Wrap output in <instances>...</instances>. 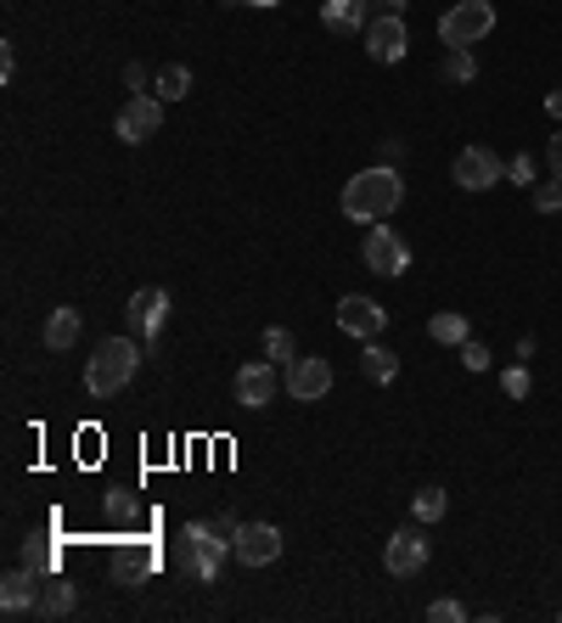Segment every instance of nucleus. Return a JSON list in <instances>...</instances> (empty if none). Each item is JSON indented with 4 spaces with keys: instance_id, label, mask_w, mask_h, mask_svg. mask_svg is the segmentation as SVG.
<instances>
[{
    "instance_id": "nucleus-1",
    "label": "nucleus",
    "mask_w": 562,
    "mask_h": 623,
    "mask_svg": "<svg viewBox=\"0 0 562 623\" xmlns=\"http://www.w3.org/2000/svg\"><path fill=\"white\" fill-rule=\"evenodd\" d=\"M400 203H405V180H400V169H389V163L360 169V174L344 185V214H349V219H360V225L389 219Z\"/></svg>"
},
{
    "instance_id": "nucleus-2",
    "label": "nucleus",
    "mask_w": 562,
    "mask_h": 623,
    "mask_svg": "<svg viewBox=\"0 0 562 623\" xmlns=\"http://www.w3.org/2000/svg\"><path fill=\"white\" fill-rule=\"evenodd\" d=\"M135 371H140L135 338H108V343H97V354L85 360V388H90V399H113V394H124L135 382Z\"/></svg>"
},
{
    "instance_id": "nucleus-3",
    "label": "nucleus",
    "mask_w": 562,
    "mask_h": 623,
    "mask_svg": "<svg viewBox=\"0 0 562 623\" xmlns=\"http://www.w3.org/2000/svg\"><path fill=\"white\" fill-rule=\"evenodd\" d=\"M495 29V7L490 0H456V7L439 18V39L445 45H484Z\"/></svg>"
},
{
    "instance_id": "nucleus-4",
    "label": "nucleus",
    "mask_w": 562,
    "mask_h": 623,
    "mask_svg": "<svg viewBox=\"0 0 562 623\" xmlns=\"http://www.w3.org/2000/svg\"><path fill=\"white\" fill-rule=\"evenodd\" d=\"M360 264L371 270V275H405L411 270V248H405V236L400 230H389V225H371L366 230V242H360Z\"/></svg>"
},
{
    "instance_id": "nucleus-5",
    "label": "nucleus",
    "mask_w": 562,
    "mask_h": 623,
    "mask_svg": "<svg viewBox=\"0 0 562 623\" xmlns=\"http://www.w3.org/2000/svg\"><path fill=\"white\" fill-rule=\"evenodd\" d=\"M158 124H164V102L147 95V90H135L130 102L119 107V118H113V135L124 140V147H140V140L158 135Z\"/></svg>"
},
{
    "instance_id": "nucleus-6",
    "label": "nucleus",
    "mask_w": 562,
    "mask_h": 623,
    "mask_svg": "<svg viewBox=\"0 0 562 623\" xmlns=\"http://www.w3.org/2000/svg\"><path fill=\"white\" fill-rule=\"evenodd\" d=\"M450 180H456L461 191H490V185L506 180V163H501L490 147H461L456 163H450Z\"/></svg>"
},
{
    "instance_id": "nucleus-7",
    "label": "nucleus",
    "mask_w": 562,
    "mask_h": 623,
    "mask_svg": "<svg viewBox=\"0 0 562 623\" xmlns=\"http://www.w3.org/2000/svg\"><path fill=\"white\" fill-rule=\"evenodd\" d=\"M124 315H130V331L140 343H158L164 326H169V293H164V286H140Z\"/></svg>"
},
{
    "instance_id": "nucleus-8",
    "label": "nucleus",
    "mask_w": 562,
    "mask_h": 623,
    "mask_svg": "<svg viewBox=\"0 0 562 623\" xmlns=\"http://www.w3.org/2000/svg\"><path fill=\"white\" fill-rule=\"evenodd\" d=\"M288 394L299 399V405H315V399H326L333 394V365H326L321 354H299V360H288Z\"/></svg>"
},
{
    "instance_id": "nucleus-9",
    "label": "nucleus",
    "mask_w": 562,
    "mask_h": 623,
    "mask_svg": "<svg viewBox=\"0 0 562 623\" xmlns=\"http://www.w3.org/2000/svg\"><path fill=\"white\" fill-rule=\"evenodd\" d=\"M338 326L349 331V338L371 343V338H383V331H389V309L378 298H366V293H349V298H338Z\"/></svg>"
},
{
    "instance_id": "nucleus-10",
    "label": "nucleus",
    "mask_w": 562,
    "mask_h": 623,
    "mask_svg": "<svg viewBox=\"0 0 562 623\" xmlns=\"http://www.w3.org/2000/svg\"><path fill=\"white\" fill-rule=\"evenodd\" d=\"M231 551H237L243 567H270L281 556V529L276 522H243L237 540H231Z\"/></svg>"
},
{
    "instance_id": "nucleus-11",
    "label": "nucleus",
    "mask_w": 562,
    "mask_h": 623,
    "mask_svg": "<svg viewBox=\"0 0 562 623\" xmlns=\"http://www.w3.org/2000/svg\"><path fill=\"white\" fill-rule=\"evenodd\" d=\"M366 52H371V63H383V68L405 63V52H411L405 18H371L366 23Z\"/></svg>"
},
{
    "instance_id": "nucleus-12",
    "label": "nucleus",
    "mask_w": 562,
    "mask_h": 623,
    "mask_svg": "<svg viewBox=\"0 0 562 623\" xmlns=\"http://www.w3.org/2000/svg\"><path fill=\"white\" fill-rule=\"evenodd\" d=\"M383 567L394 579H416V573L428 567V540H422V529H394V540L383 545Z\"/></svg>"
},
{
    "instance_id": "nucleus-13",
    "label": "nucleus",
    "mask_w": 562,
    "mask_h": 623,
    "mask_svg": "<svg viewBox=\"0 0 562 623\" xmlns=\"http://www.w3.org/2000/svg\"><path fill=\"white\" fill-rule=\"evenodd\" d=\"M276 388H281V376H276L270 360H254V365L237 371V405H243V410H265V405L276 399Z\"/></svg>"
},
{
    "instance_id": "nucleus-14",
    "label": "nucleus",
    "mask_w": 562,
    "mask_h": 623,
    "mask_svg": "<svg viewBox=\"0 0 562 623\" xmlns=\"http://www.w3.org/2000/svg\"><path fill=\"white\" fill-rule=\"evenodd\" d=\"M40 579H34V567L23 562V567H12L7 579H0V612L7 618H18V612H29V607H40Z\"/></svg>"
},
{
    "instance_id": "nucleus-15",
    "label": "nucleus",
    "mask_w": 562,
    "mask_h": 623,
    "mask_svg": "<svg viewBox=\"0 0 562 623\" xmlns=\"http://www.w3.org/2000/svg\"><path fill=\"white\" fill-rule=\"evenodd\" d=\"M321 23L333 34H366L371 7H366V0H321Z\"/></svg>"
},
{
    "instance_id": "nucleus-16",
    "label": "nucleus",
    "mask_w": 562,
    "mask_h": 623,
    "mask_svg": "<svg viewBox=\"0 0 562 623\" xmlns=\"http://www.w3.org/2000/svg\"><path fill=\"white\" fill-rule=\"evenodd\" d=\"M203 540H209V522H186V529L175 534V573L180 579H198V562H203Z\"/></svg>"
},
{
    "instance_id": "nucleus-17",
    "label": "nucleus",
    "mask_w": 562,
    "mask_h": 623,
    "mask_svg": "<svg viewBox=\"0 0 562 623\" xmlns=\"http://www.w3.org/2000/svg\"><path fill=\"white\" fill-rule=\"evenodd\" d=\"M79 326H85V315H79L74 304L52 309V320H45V349H52V354H68V349L79 343Z\"/></svg>"
},
{
    "instance_id": "nucleus-18",
    "label": "nucleus",
    "mask_w": 562,
    "mask_h": 623,
    "mask_svg": "<svg viewBox=\"0 0 562 623\" xmlns=\"http://www.w3.org/2000/svg\"><path fill=\"white\" fill-rule=\"evenodd\" d=\"M225 556H237V551H231V540H225V534H214V529H209V540H203V562H198V585H220Z\"/></svg>"
},
{
    "instance_id": "nucleus-19",
    "label": "nucleus",
    "mask_w": 562,
    "mask_h": 623,
    "mask_svg": "<svg viewBox=\"0 0 562 623\" xmlns=\"http://www.w3.org/2000/svg\"><path fill=\"white\" fill-rule=\"evenodd\" d=\"M74 601H79V590L68 585V579H45V590H40V618H68L74 612Z\"/></svg>"
},
{
    "instance_id": "nucleus-20",
    "label": "nucleus",
    "mask_w": 562,
    "mask_h": 623,
    "mask_svg": "<svg viewBox=\"0 0 562 623\" xmlns=\"http://www.w3.org/2000/svg\"><path fill=\"white\" fill-rule=\"evenodd\" d=\"M428 338L445 343V349H461L467 338H473V326H467V315H450V309H445V315L428 320Z\"/></svg>"
},
{
    "instance_id": "nucleus-21",
    "label": "nucleus",
    "mask_w": 562,
    "mask_h": 623,
    "mask_svg": "<svg viewBox=\"0 0 562 623\" xmlns=\"http://www.w3.org/2000/svg\"><path fill=\"white\" fill-rule=\"evenodd\" d=\"M439 73H445L450 84H473V79H479L473 45H450V52H445V63H439Z\"/></svg>"
},
{
    "instance_id": "nucleus-22",
    "label": "nucleus",
    "mask_w": 562,
    "mask_h": 623,
    "mask_svg": "<svg viewBox=\"0 0 562 623\" xmlns=\"http://www.w3.org/2000/svg\"><path fill=\"white\" fill-rule=\"evenodd\" d=\"M360 371H366L371 382H383V388H389V382L400 376V360H394L389 349H378V338H371V343H366V354H360Z\"/></svg>"
},
{
    "instance_id": "nucleus-23",
    "label": "nucleus",
    "mask_w": 562,
    "mask_h": 623,
    "mask_svg": "<svg viewBox=\"0 0 562 623\" xmlns=\"http://www.w3.org/2000/svg\"><path fill=\"white\" fill-rule=\"evenodd\" d=\"M158 102H180V95H192V68H186V63H169L164 73H158Z\"/></svg>"
},
{
    "instance_id": "nucleus-24",
    "label": "nucleus",
    "mask_w": 562,
    "mask_h": 623,
    "mask_svg": "<svg viewBox=\"0 0 562 623\" xmlns=\"http://www.w3.org/2000/svg\"><path fill=\"white\" fill-rule=\"evenodd\" d=\"M450 511V495L445 489H416V500H411V517L416 522H439Z\"/></svg>"
},
{
    "instance_id": "nucleus-25",
    "label": "nucleus",
    "mask_w": 562,
    "mask_h": 623,
    "mask_svg": "<svg viewBox=\"0 0 562 623\" xmlns=\"http://www.w3.org/2000/svg\"><path fill=\"white\" fill-rule=\"evenodd\" d=\"M265 354H270V360H281V365H288V360H299L293 331H288V326H270V331H265Z\"/></svg>"
},
{
    "instance_id": "nucleus-26",
    "label": "nucleus",
    "mask_w": 562,
    "mask_h": 623,
    "mask_svg": "<svg viewBox=\"0 0 562 623\" xmlns=\"http://www.w3.org/2000/svg\"><path fill=\"white\" fill-rule=\"evenodd\" d=\"M535 208H540V214H557V208H562V180H540V185H535Z\"/></svg>"
},
{
    "instance_id": "nucleus-27",
    "label": "nucleus",
    "mask_w": 562,
    "mask_h": 623,
    "mask_svg": "<svg viewBox=\"0 0 562 623\" xmlns=\"http://www.w3.org/2000/svg\"><path fill=\"white\" fill-rule=\"evenodd\" d=\"M501 388H506V399H524V394H529V365H512V371L501 376Z\"/></svg>"
},
{
    "instance_id": "nucleus-28",
    "label": "nucleus",
    "mask_w": 562,
    "mask_h": 623,
    "mask_svg": "<svg viewBox=\"0 0 562 623\" xmlns=\"http://www.w3.org/2000/svg\"><path fill=\"white\" fill-rule=\"evenodd\" d=\"M506 180H518V185H540V180H535V158H529V152H518V158L506 163Z\"/></svg>"
},
{
    "instance_id": "nucleus-29",
    "label": "nucleus",
    "mask_w": 562,
    "mask_h": 623,
    "mask_svg": "<svg viewBox=\"0 0 562 623\" xmlns=\"http://www.w3.org/2000/svg\"><path fill=\"white\" fill-rule=\"evenodd\" d=\"M461 365H467V371H484V365H490V349L467 338V343H461Z\"/></svg>"
},
{
    "instance_id": "nucleus-30",
    "label": "nucleus",
    "mask_w": 562,
    "mask_h": 623,
    "mask_svg": "<svg viewBox=\"0 0 562 623\" xmlns=\"http://www.w3.org/2000/svg\"><path fill=\"white\" fill-rule=\"evenodd\" d=\"M428 618H434V623H461V618H467V607H461V601H434V607H428Z\"/></svg>"
},
{
    "instance_id": "nucleus-31",
    "label": "nucleus",
    "mask_w": 562,
    "mask_h": 623,
    "mask_svg": "<svg viewBox=\"0 0 562 623\" xmlns=\"http://www.w3.org/2000/svg\"><path fill=\"white\" fill-rule=\"evenodd\" d=\"M237 529H243V517H237V511H220V517H214V534L237 540Z\"/></svg>"
},
{
    "instance_id": "nucleus-32",
    "label": "nucleus",
    "mask_w": 562,
    "mask_h": 623,
    "mask_svg": "<svg viewBox=\"0 0 562 623\" xmlns=\"http://www.w3.org/2000/svg\"><path fill=\"white\" fill-rule=\"evenodd\" d=\"M546 163H551V180H562V129L551 135V147H546Z\"/></svg>"
},
{
    "instance_id": "nucleus-33",
    "label": "nucleus",
    "mask_w": 562,
    "mask_h": 623,
    "mask_svg": "<svg viewBox=\"0 0 562 623\" xmlns=\"http://www.w3.org/2000/svg\"><path fill=\"white\" fill-rule=\"evenodd\" d=\"M366 7H371V18H400L405 0H366Z\"/></svg>"
},
{
    "instance_id": "nucleus-34",
    "label": "nucleus",
    "mask_w": 562,
    "mask_h": 623,
    "mask_svg": "<svg viewBox=\"0 0 562 623\" xmlns=\"http://www.w3.org/2000/svg\"><path fill=\"white\" fill-rule=\"evenodd\" d=\"M23 562L40 573V567H52V551H45V545H29V551H23Z\"/></svg>"
},
{
    "instance_id": "nucleus-35",
    "label": "nucleus",
    "mask_w": 562,
    "mask_h": 623,
    "mask_svg": "<svg viewBox=\"0 0 562 623\" xmlns=\"http://www.w3.org/2000/svg\"><path fill=\"white\" fill-rule=\"evenodd\" d=\"M124 84L140 90V84H147V68H140V63H124Z\"/></svg>"
},
{
    "instance_id": "nucleus-36",
    "label": "nucleus",
    "mask_w": 562,
    "mask_h": 623,
    "mask_svg": "<svg viewBox=\"0 0 562 623\" xmlns=\"http://www.w3.org/2000/svg\"><path fill=\"white\" fill-rule=\"evenodd\" d=\"M546 113H551V118L562 124V90H551V95H546Z\"/></svg>"
},
{
    "instance_id": "nucleus-37",
    "label": "nucleus",
    "mask_w": 562,
    "mask_h": 623,
    "mask_svg": "<svg viewBox=\"0 0 562 623\" xmlns=\"http://www.w3.org/2000/svg\"><path fill=\"white\" fill-rule=\"evenodd\" d=\"M243 7H281V0H243Z\"/></svg>"
},
{
    "instance_id": "nucleus-38",
    "label": "nucleus",
    "mask_w": 562,
    "mask_h": 623,
    "mask_svg": "<svg viewBox=\"0 0 562 623\" xmlns=\"http://www.w3.org/2000/svg\"><path fill=\"white\" fill-rule=\"evenodd\" d=\"M557 618H562V612H557Z\"/></svg>"
}]
</instances>
